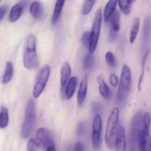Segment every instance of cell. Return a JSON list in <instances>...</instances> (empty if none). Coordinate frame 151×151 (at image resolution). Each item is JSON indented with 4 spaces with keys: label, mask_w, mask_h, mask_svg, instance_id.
Here are the masks:
<instances>
[{
    "label": "cell",
    "mask_w": 151,
    "mask_h": 151,
    "mask_svg": "<svg viewBox=\"0 0 151 151\" xmlns=\"http://www.w3.org/2000/svg\"><path fill=\"white\" fill-rule=\"evenodd\" d=\"M23 63L24 67L29 70L36 69L39 66V60L36 50V39L32 34L28 35L25 40Z\"/></svg>",
    "instance_id": "cell-1"
},
{
    "label": "cell",
    "mask_w": 151,
    "mask_h": 151,
    "mask_svg": "<svg viewBox=\"0 0 151 151\" xmlns=\"http://www.w3.org/2000/svg\"><path fill=\"white\" fill-rule=\"evenodd\" d=\"M119 109L116 107L114 108L109 114L107 124H106L105 141H106V145L111 150L114 149L115 139H116V134L118 128L117 126L119 123Z\"/></svg>",
    "instance_id": "cell-2"
},
{
    "label": "cell",
    "mask_w": 151,
    "mask_h": 151,
    "mask_svg": "<svg viewBox=\"0 0 151 151\" xmlns=\"http://www.w3.org/2000/svg\"><path fill=\"white\" fill-rule=\"evenodd\" d=\"M132 84V74L129 66L124 64L122 68L120 79L119 81L116 100L119 103H123L128 98Z\"/></svg>",
    "instance_id": "cell-3"
},
{
    "label": "cell",
    "mask_w": 151,
    "mask_h": 151,
    "mask_svg": "<svg viewBox=\"0 0 151 151\" xmlns=\"http://www.w3.org/2000/svg\"><path fill=\"white\" fill-rule=\"evenodd\" d=\"M36 122L35 117V102L32 99H29L25 109L24 120L22 126L21 136L23 139H27L34 131Z\"/></svg>",
    "instance_id": "cell-4"
},
{
    "label": "cell",
    "mask_w": 151,
    "mask_h": 151,
    "mask_svg": "<svg viewBox=\"0 0 151 151\" xmlns=\"http://www.w3.org/2000/svg\"><path fill=\"white\" fill-rule=\"evenodd\" d=\"M102 21H103V13H102L101 9L99 8L95 13L92 28L90 32V42L88 45V51L90 54H93L97 47L99 38H100Z\"/></svg>",
    "instance_id": "cell-5"
},
{
    "label": "cell",
    "mask_w": 151,
    "mask_h": 151,
    "mask_svg": "<svg viewBox=\"0 0 151 151\" xmlns=\"http://www.w3.org/2000/svg\"><path fill=\"white\" fill-rule=\"evenodd\" d=\"M50 75V66L47 64L44 65L38 72L36 78H35V84H34L33 90H32V96L35 99L38 98L44 91V88L47 86Z\"/></svg>",
    "instance_id": "cell-6"
},
{
    "label": "cell",
    "mask_w": 151,
    "mask_h": 151,
    "mask_svg": "<svg viewBox=\"0 0 151 151\" xmlns=\"http://www.w3.org/2000/svg\"><path fill=\"white\" fill-rule=\"evenodd\" d=\"M102 118L100 114H96L92 122V133H91V142L93 148L98 150L101 145L102 135Z\"/></svg>",
    "instance_id": "cell-7"
},
{
    "label": "cell",
    "mask_w": 151,
    "mask_h": 151,
    "mask_svg": "<svg viewBox=\"0 0 151 151\" xmlns=\"http://www.w3.org/2000/svg\"><path fill=\"white\" fill-rule=\"evenodd\" d=\"M32 140L37 147L42 149H47L49 146L55 144L50 131L44 128H41L37 131L35 137Z\"/></svg>",
    "instance_id": "cell-8"
},
{
    "label": "cell",
    "mask_w": 151,
    "mask_h": 151,
    "mask_svg": "<svg viewBox=\"0 0 151 151\" xmlns=\"http://www.w3.org/2000/svg\"><path fill=\"white\" fill-rule=\"evenodd\" d=\"M149 128L150 126L142 124V128L137 138V144L139 151H151V138Z\"/></svg>",
    "instance_id": "cell-9"
},
{
    "label": "cell",
    "mask_w": 151,
    "mask_h": 151,
    "mask_svg": "<svg viewBox=\"0 0 151 151\" xmlns=\"http://www.w3.org/2000/svg\"><path fill=\"white\" fill-rule=\"evenodd\" d=\"M110 21V32H109V38L110 41H114L117 37V32L120 28V13L118 10L114 13L111 17L109 19Z\"/></svg>",
    "instance_id": "cell-10"
},
{
    "label": "cell",
    "mask_w": 151,
    "mask_h": 151,
    "mask_svg": "<svg viewBox=\"0 0 151 151\" xmlns=\"http://www.w3.org/2000/svg\"><path fill=\"white\" fill-rule=\"evenodd\" d=\"M115 151H126V133L124 126L119 125L115 139Z\"/></svg>",
    "instance_id": "cell-11"
},
{
    "label": "cell",
    "mask_w": 151,
    "mask_h": 151,
    "mask_svg": "<svg viewBox=\"0 0 151 151\" xmlns=\"http://www.w3.org/2000/svg\"><path fill=\"white\" fill-rule=\"evenodd\" d=\"M88 91V78L85 76L81 81L79 85V89L78 92V104L79 106H82L86 98Z\"/></svg>",
    "instance_id": "cell-12"
},
{
    "label": "cell",
    "mask_w": 151,
    "mask_h": 151,
    "mask_svg": "<svg viewBox=\"0 0 151 151\" xmlns=\"http://www.w3.org/2000/svg\"><path fill=\"white\" fill-rule=\"evenodd\" d=\"M71 74H72V69L68 62H64L62 64L61 69H60V86L61 90L66 87L68 81L70 79Z\"/></svg>",
    "instance_id": "cell-13"
},
{
    "label": "cell",
    "mask_w": 151,
    "mask_h": 151,
    "mask_svg": "<svg viewBox=\"0 0 151 151\" xmlns=\"http://www.w3.org/2000/svg\"><path fill=\"white\" fill-rule=\"evenodd\" d=\"M97 81L99 86V91H100V94H101L102 97L106 100H110L112 95L111 91L106 83V81L101 76L97 77Z\"/></svg>",
    "instance_id": "cell-14"
},
{
    "label": "cell",
    "mask_w": 151,
    "mask_h": 151,
    "mask_svg": "<svg viewBox=\"0 0 151 151\" xmlns=\"http://www.w3.org/2000/svg\"><path fill=\"white\" fill-rule=\"evenodd\" d=\"M116 5H117V0H109L103 12V19L105 22H109L112 15L116 11Z\"/></svg>",
    "instance_id": "cell-15"
},
{
    "label": "cell",
    "mask_w": 151,
    "mask_h": 151,
    "mask_svg": "<svg viewBox=\"0 0 151 151\" xmlns=\"http://www.w3.org/2000/svg\"><path fill=\"white\" fill-rule=\"evenodd\" d=\"M29 13L34 19H41L43 15V6L39 1H35L29 6Z\"/></svg>",
    "instance_id": "cell-16"
},
{
    "label": "cell",
    "mask_w": 151,
    "mask_h": 151,
    "mask_svg": "<svg viewBox=\"0 0 151 151\" xmlns=\"http://www.w3.org/2000/svg\"><path fill=\"white\" fill-rule=\"evenodd\" d=\"M23 10L24 8L19 3L13 5L11 10H10V13H9V22H11V23H14L16 21L19 20V18L22 16V13H23Z\"/></svg>",
    "instance_id": "cell-17"
},
{
    "label": "cell",
    "mask_w": 151,
    "mask_h": 151,
    "mask_svg": "<svg viewBox=\"0 0 151 151\" xmlns=\"http://www.w3.org/2000/svg\"><path fill=\"white\" fill-rule=\"evenodd\" d=\"M77 83H78V79L76 77H71L66 84V91H65V95L67 100H70L73 97L76 90Z\"/></svg>",
    "instance_id": "cell-18"
},
{
    "label": "cell",
    "mask_w": 151,
    "mask_h": 151,
    "mask_svg": "<svg viewBox=\"0 0 151 151\" xmlns=\"http://www.w3.org/2000/svg\"><path fill=\"white\" fill-rule=\"evenodd\" d=\"M65 1H66V0H57V1H56L55 5L54 12H53L51 20L52 24H55L58 22V21L59 18H60V14H61L62 13L63 7V6H64Z\"/></svg>",
    "instance_id": "cell-19"
},
{
    "label": "cell",
    "mask_w": 151,
    "mask_h": 151,
    "mask_svg": "<svg viewBox=\"0 0 151 151\" xmlns=\"http://www.w3.org/2000/svg\"><path fill=\"white\" fill-rule=\"evenodd\" d=\"M140 28V19L139 17L135 18L133 21L132 26H131V31H130L129 41L131 44L134 43L135 40L137 39V37L138 35L139 31Z\"/></svg>",
    "instance_id": "cell-20"
},
{
    "label": "cell",
    "mask_w": 151,
    "mask_h": 151,
    "mask_svg": "<svg viewBox=\"0 0 151 151\" xmlns=\"http://www.w3.org/2000/svg\"><path fill=\"white\" fill-rule=\"evenodd\" d=\"M13 75V65L12 62L7 61L5 63V69H4V75L2 76V83L7 84L11 81Z\"/></svg>",
    "instance_id": "cell-21"
},
{
    "label": "cell",
    "mask_w": 151,
    "mask_h": 151,
    "mask_svg": "<svg viewBox=\"0 0 151 151\" xmlns=\"http://www.w3.org/2000/svg\"><path fill=\"white\" fill-rule=\"evenodd\" d=\"M9 123L8 110L4 106H1L0 109V128L4 129Z\"/></svg>",
    "instance_id": "cell-22"
},
{
    "label": "cell",
    "mask_w": 151,
    "mask_h": 151,
    "mask_svg": "<svg viewBox=\"0 0 151 151\" xmlns=\"http://www.w3.org/2000/svg\"><path fill=\"white\" fill-rule=\"evenodd\" d=\"M117 4L124 14L128 16L131 13L132 7V2L131 0H117Z\"/></svg>",
    "instance_id": "cell-23"
},
{
    "label": "cell",
    "mask_w": 151,
    "mask_h": 151,
    "mask_svg": "<svg viewBox=\"0 0 151 151\" xmlns=\"http://www.w3.org/2000/svg\"><path fill=\"white\" fill-rule=\"evenodd\" d=\"M95 1L96 0H84L82 8H81V14L83 16H86V15L89 14L92 10Z\"/></svg>",
    "instance_id": "cell-24"
},
{
    "label": "cell",
    "mask_w": 151,
    "mask_h": 151,
    "mask_svg": "<svg viewBox=\"0 0 151 151\" xmlns=\"http://www.w3.org/2000/svg\"><path fill=\"white\" fill-rule=\"evenodd\" d=\"M94 64V58L92 55V54H87L85 56L83 60V68L86 70H88V69H91L92 66Z\"/></svg>",
    "instance_id": "cell-25"
},
{
    "label": "cell",
    "mask_w": 151,
    "mask_h": 151,
    "mask_svg": "<svg viewBox=\"0 0 151 151\" xmlns=\"http://www.w3.org/2000/svg\"><path fill=\"white\" fill-rule=\"evenodd\" d=\"M151 29V22L150 19H147L145 21L144 26V32H143V40H144L145 44H147L148 42L149 36H150V32Z\"/></svg>",
    "instance_id": "cell-26"
},
{
    "label": "cell",
    "mask_w": 151,
    "mask_h": 151,
    "mask_svg": "<svg viewBox=\"0 0 151 151\" xmlns=\"http://www.w3.org/2000/svg\"><path fill=\"white\" fill-rule=\"evenodd\" d=\"M106 61L110 67L115 68L116 66V60L115 56L111 52H107L106 54Z\"/></svg>",
    "instance_id": "cell-27"
},
{
    "label": "cell",
    "mask_w": 151,
    "mask_h": 151,
    "mask_svg": "<svg viewBox=\"0 0 151 151\" xmlns=\"http://www.w3.org/2000/svg\"><path fill=\"white\" fill-rule=\"evenodd\" d=\"M81 42L85 47H88L90 42V32H84L81 37Z\"/></svg>",
    "instance_id": "cell-28"
},
{
    "label": "cell",
    "mask_w": 151,
    "mask_h": 151,
    "mask_svg": "<svg viewBox=\"0 0 151 151\" xmlns=\"http://www.w3.org/2000/svg\"><path fill=\"white\" fill-rule=\"evenodd\" d=\"M109 83H110L111 86L113 87H116L118 85V83H119V79H118L116 74L112 73L109 75Z\"/></svg>",
    "instance_id": "cell-29"
},
{
    "label": "cell",
    "mask_w": 151,
    "mask_h": 151,
    "mask_svg": "<svg viewBox=\"0 0 151 151\" xmlns=\"http://www.w3.org/2000/svg\"><path fill=\"white\" fill-rule=\"evenodd\" d=\"M85 124L83 122H80L77 128V133H78V136H82L85 132Z\"/></svg>",
    "instance_id": "cell-30"
},
{
    "label": "cell",
    "mask_w": 151,
    "mask_h": 151,
    "mask_svg": "<svg viewBox=\"0 0 151 151\" xmlns=\"http://www.w3.org/2000/svg\"><path fill=\"white\" fill-rule=\"evenodd\" d=\"M36 146L34 144L32 139L29 140L27 143V151H36Z\"/></svg>",
    "instance_id": "cell-31"
},
{
    "label": "cell",
    "mask_w": 151,
    "mask_h": 151,
    "mask_svg": "<svg viewBox=\"0 0 151 151\" xmlns=\"http://www.w3.org/2000/svg\"><path fill=\"white\" fill-rule=\"evenodd\" d=\"M74 151H85V147L81 142H77L74 146Z\"/></svg>",
    "instance_id": "cell-32"
},
{
    "label": "cell",
    "mask_w": 151,
    "mask_h": 151,
    "mask_svg": "<svg viewBox=\"0 0 151 151\" xmlns=\"http://www.w3.org/2000/svg\"><path fill=\"white\" fill-rule=\"evenodd\" d=\"M7 11V6H1L0 7V21L3 19V18L5 16L6 13Z\"/></svg>",
    "instance_id": "cell-33"
},
{
    "label": "cell",
    "mask_w": 151,
    "mask_h": 151,
    "mask_svg": "<svg viewBox=\"0 0 151 151\" xmlns=\"http://www.w3.org/2000/svg\"><path fill=\"white\" fill-rule=\"evenodd\" d=\"M92 109L95 113H99L100 111H101V106L97 103H94L92 104Z\"/></svg>",
    "instance_id": "cell-34"
},
{
    "label": "cell",
    "mask_w": 151,
    "mask_h": 151,
    "mask_svg": "<svg viewBox=\"0 0 151 151\" xmlns=\"http://www.w3.org/2000/svg\"><path fill=\"white\" fill-rule=\"evenodd\" d=\"M28 2H29V0H22V1L19 2V4L22 6L23 8H24V7L27 6V4H28Z\"/></svg>",
    "instance_id": "cell-35"
},
{
    "label": "cell",
    "mask_w": 151,
    "mask_h": 151,
    "mask_svg": "<svg viewBox=\"0 0 151 151\" xmlns=\"http://www.w3.org/2000/svg\"><path fill=\"white\" fill-rule=\"evenodd\" d=\"M46 151H56L55 149V144L49 146L47 149H46Z\"/></svg>",
    "instance_id": "cell-36"
},
{
    "label": "cell",
    "mask_w": 151,
    "mask_h": 151,
    "mask_svg": "<svg viewBox=\"0 0 151 151\" xmlns=\"http://www.w3.org/2000/svg\"><path fill=\"white\" fill-rule=\"evenodd\" d=\"M136 1V0H131V2H134V1Z\"/></svg>",
    "instance_id": "cell-37"
},
{
    "label": "cell",
    "mask_w": 151,
    "mask_h": 151,
    "mask_svg": "<svg viewBox=\"0 0 151 151\" xmlns=\"http://www.w3.org/2000/svg\"><path fill=\"white\" fill-rule=\"evenodd\" d=\"M0 1H1V0H0Z\"/></svg>",
    "instance_id": "cell-38"
}]
</instances>
